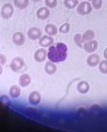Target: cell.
Masks as SVG:
<instances>
[{"instance_id":"6da1fadb","label":"cell","mask_w":107,"mask_h":132,"mask_svg":"<svg viewBox=\"0 0 107 132\" xmlns=\"http://www.w3.org/2000/svg\"><path fill=\"white\" fill-rule=\"evenodd\" d=\"M68 48L65 43H56L48 47L47 50V59L48 61H52L54 63L63 62L67 58Z\"/></svg>"},{"instance_id":"7a4b0ae2","label":"cell","mask_w":107,"mask_h":132,"mask_svg":"<svg viewBox=\"0 0 107 132\" xmlns=\"http://www.w3.org/2000/svg\"><path fill=\"white\" fill-rule=\"evenodd\" d=\"M26 63L25 61L22 57H15L11 60V63H10V68L11 69V71L15 72V73H19L25 69Z\"/></svg>"},{"instance_id":"3957f363","label":"cell","mask_w":107,"mask_h":132,"mask_svg":"<svg viewBox=\"0 0 107 132\" xmlns=\"http://www.w3.org/2000/svg\"><path fill=\"white\" fill-rule=\"evenodd\" d=\"M14 12V6L10 2L5 3L4 5L2 6L1 8V11H0V15L3 19L8 20L11 19L12 15H13Z\"/></svg>"},{"instance_id":"277c9868","label":"cell","mask_w":107,"mask_h":132,"mask_svg":"<svg viewBox=\"0 0 107 132\" xmlns=\"http://www.w3.org/2000/svg\"><path fill=\"white\" fill-rule=\"evenodd\" d=\"M92 10H93V7L91 5V2H88V1H82L79 3V5L77 6V12L82 16L90 14L92 12Z\"/></svg>"},{"instance_id":"5b68a950","label":"cell","mask_w":107,"mask_h":132,"mask_svg":"<svg viewBox=\"0 0 107 132\" xmlns=\"http://www.w3.org/2000/svg\"><path fill=\"white\" fill-rule=\"evenodd\" d=\"M47 51L44 47L37 49L35 52H34V55H33L34 61H35L36 62H39V63L44 62V61L47 60Z\"/></svg>"},{"instance_id":"8992f818","label":"cell","mask_w":107,"mask_h":132,"mask_svg":"<svg viewBox=\"0 0 107 132\" xmlns=\"http://www.w3.org/2000/svg\"><path fill=\"white\" fill-rule=\"evenodd\" d=\"M43 36V32L37 27H31L27 30V37L32 41H39V39Z\"/></svg>"},{"instance_id":"52a82bcc","label":"cell","mask_w":107,"mask_h":132,"mask_svg":"<svg viewBox=\"0 0 107 132\" xmlns=\"http://www.w3.org/2000/svg\"><path fill=\"white\" fill-rule=\"evenodd\" d=\"M98 46H99V44L96 40H91V41L85 42L83 44V46L82 48L84 49V51L86 53H89V54H92V53H95L96 50L98 49Z\"/></svg>"},{"instance_id":"ba28073f","label":"cell","mask_w":107,"mask_h":132,"mask_svg":"<svg viewBox=\"0 0 107 132\" xmlns=\"http://www.w3.org/2000/svg\"><path fill=\"white\" fill-rule=\"evenodd\" d=\"M52 44H54V38L52 36L49 35H43L41 38L39 39V45L41 47L47 48V47L51 46Z\"/></svg>"},{"instance_id":"9c48e42d","label":"cell","mask_w":107,"mask_h":132,"mask_svg":"<svg viewBox=\"0 0 107 132\" xmlns=\"http://www.w3.org/2000/svg\"><path fill=\"white\" fill-rule=\"evenodd\" d=\"M25 41H26V37L23 32L17 31V32L13 33V35H12V43L16 46H22L23 44H25Z\"/></svg>"},{"instance_id":"30bf717a","label":"cell","mask_w":107,"mask_h":132,"mask_svg":"<svg viewBox=\"0 0 107 132\" xmlns=\"http://www.w3.org/2000/svg\"><path fill=\"white\" fill-rule=\"evenodd\" d=\"M42 96L41 94L37 91H33L31 92L30 94H28V102H30V105L32 106H37L41 103Z\"/></svg>"},{"instance_id":"8fae6325","label":"cell","mask_w":107,"mask_h":132,"mask_svg":"<svg viewBox=\"0 0 107 132\" xmlns=\"http://www.w3.org/2000/svg\"><path fill=\"white\" fill-rule=\"evenodd\" d=\"M99 62H101V58L98 54H95V53L90 54L86 59V63L89 67H96L99 65Z\"/></svg>"},{"instance_id":"7c38bea8","label":"cell","mask_w":107,"mask_h":132,"mask_svg":"<svg viewBox=\"0 0 107 132\" xmlns=\"http://www.w3.org/2000/svg\"><path fill=\"white\" fill-rule=\"evenodd\" d=\"M49 15H50L49 9L47 8V7H42V8H40L36 11V16H37V18L42 20V21L47 20L49 17Z\"/></svg>"},{"instance_id":"4fadbf2b","label":"cell","mask_w":107,"mask_h":132,"mask_svg":"<svg viewBox=\"0 0 107 132\" xmlns=\"http://www.w3.org/2000/svg\"><path fill=\"white\" fill-rule=\"evenodd\" d=\"M76 88H77V91L82 94H87L88 92L90 91V85H89V83H88L87 81H85V80H82L80 82H78Z\"/></svg>"},{"instance_id":"5bb4252c","label":"cell","mask_w":107,"mask_h":132,"mask_svg":"<svg viewBox=\"0 0 107 132\" xmlns=\"http://www.w3.org/2000/svg\"><path fill=\"white\" fill-rule=\"evenodd\" d=\"M18 83H19L20 87L26 88V87L30 85V83H31V77H30V76L28 74H22L19 77Z\"/></svg>"},{"instance_id":"9a60e30c","label":"cell","mask_w":107,"mask_h":132,"mask_svg":"<svg viewBox=\"0 0 107 132\" xmlns=\"http://www.w3.org/2000/svg\"><path fill=\"white\" fill-rule=\"evenodd\" d=\"M56 71H57V66H56V64L54 62L48 61L45 63V72L47 75L52 76V75H54L56 73Z\"/></svg>"},{"instance_id":"2e32d148","label":"cell","mask_w":107,"mask_h":132,"mask_svg":"<svg viewBox=\"0 0 107 132\" xmlns=\"http://www.w3.org/2000/svg\"><path fill=\"white\" fill-rule=\"evenodd\" d=\"M45 32H46L47 35L52 36L53 37V36L57 35V33L59 32V28L55 25H53V24H47L45 27Z\"/></svg>"},{"instance_id":"e0dca14e","label":"cell","mask_w":107,"mask_h":132,"mask_svg":"<svg viewBox=\"0 0 107 132\" xmlns=\"http://www.w3.org/2000/svg\"><path fill=\"white\" fill-rule=\"evenodd\" d=\"M21 94V89H20L19 86L17 85H12L11 86V88L9 90V95L11 97V98H18Z\"/></svg>"},{"instance_id":"ac0fdd59","label":"cell","mask_w":107,"mask_h":132,"mask_svg":"<svg viewBox=\"0 0 107 132\" xmlns=\"http://www.w3.org/2000/svg\"><path fill=\"white\" fill-rule=\"evenodd\" d=\"M30 0H13V6L18 10H26L28 7Z\"/></svg>"},{"instance_id":"d6986e66","label":"cell","mask_w":107,"mask_h":132,"mask_svg":"<svg viewBox=\"0 0 107 132\" xmlns=\"http://www.w3.org/2000/svg\"><path fill=\"white\" fill-rule=\"evenodd\" d=\"M73 41H74V44H76L79 48H82L83 44H84V42L82 40V34H81V33L75 34L74 37H73Z\"/></svg>"},{"instance_id":"ffe728a7","label":"cell","mask_w":107,"mask_h":132,"mask_svg":"<svg viewBox=\"0 0 107 132\" xmlns=\"http://www.w3.org/2000/svg\"><path fill=\"white\" fill-rule=\"evenodd\" d=\"M94 38H95V32L92 29H88V30L84 31L83 34H82V40H83L84 43L91 41V40H94Z\"/></svg>"},{"instance_id":"44dd1931","label":"cell","mask_w":107,"mask_h":132,"mask_svg":"<svg viewBox=\"0 0 107 132\" xmlns=\"http://www.w3.org/2000/svg\"><path fill=\"white\" fill-rule=\"evenodd\" d=\"M79 5V0H63V6L68 10L75 9Z\"/></svg>"},{"instance_id":"7402d4cb","label":"cell","mask_w":107,"mask_h":132,"mask_svg":"<svg viewBox=\"0 0 107 132\" xmlns=\"http://www.w3.org/2000/svg\"><path fill=\"white\" fill-rule=\"evenodd\" d=\"M99 71L103 75H107V60L101 61L99 64Z\"/></svg>"},{"instance_id":"603a6c76","label":"cell","mask_w":107,"mask_h":132,"mask_svg":"<svg viewBox=\"0 0 107 132\" xmlns=\"http://www.w3.org/2000/svg\"><path fill=\"white\" fill-rule=\"evenodd\" d=\"M69 30H70L69 23H63V25L60 27V28H59V32L62 33V34H66V33L69 32Z\"/></svg>"},{"instance_id":"cb8c5ba5","label":"cell","mask_w":107,"mask_h":132,"mask_svg":"<svg viewBox=\"0 0 107 132\" xmlns=\"http://www.w3.org/2000/svg\"><path fill=\"white\" fill-rule=\"evenodd\" d=\"M45 5L48 9H54L58 5V0H45Z\"/></svg>"},{"instance_id":"d4e9b609","label":"cell","mask_w":107,"mask_h":132,"mask_svg":"<svg viewBox=\"0 0 107 132\" xmlns=\"http://www.w3.org/2000/svg\"><path fill=\"white\" fill-rule=\"evenodd\" d=\"M102 4H103L102 0H92L91 1V5L95 10H101L102 7Z\"/></svg>"},{"instance_id":"484cf974","label":"cell","mask_w":107,"mask_h":132,"mask_svg":"<svg viewBox=\"0 0 107 132\" xmlns=\"http://www.w3.org/2000/svg\"><path fill=\"white\" fill-rule=\"evenodd\" d=\"M7 62V58H6V56L4 54H0V64L1 65H4L6 64Z\"/></svg>"},{"instance_id":"4316f807","label":"cell","mask_w":107,"mask_h":132,"mask_svg":"<svg viewBox=\"0 0 107 132\" xmlns=\"http://www.w3.org/2000/svg\"><path fill=\"white\" fill-rule=\"evenodd\" d=\"M103 57H104V60H107V48H105L103 51Z\"/></svg>"},{"instance_id":"83f0119b","label":"cell","mask_w":107,"mask_h":132,"mask_svg":"<svg viewBox=\"0 0 107 132\" xmlns=\"http://www.w3.org/2000/svg\"><path fill=\"white\" fill-rule=\"evenodd\" d=\"M2 66L3 65H1V64H0V76L3 74V67H2Z\"/></svg>"},{"instance_id":"f1b7e54d","label":"cell","mask_w":107,"mask_h":132,"mask_svg":"<svg viewBox=\"0 0 107 132\" xmlns=\"http://www.w3.org/2000/svg\"><path fill=\"white\" fill-rule=\"evenodd\" d=\"M31 1H33V2H40L41 0H31Z\"/></svg>"},{"instance_id":"f546056e","label":"cell","mask_w":107,"mask_h":132,"mask_svg":"<svg viewBox=\"0 0 107 132\" xmlns=\"http://www.w3.org/2000/svg\"><path fill=\"white\" fill-rule=\"evenodd\" d=\"M86 1H88V2H91V1H92V0H86Z\"/></svg>"}]
</instances>
